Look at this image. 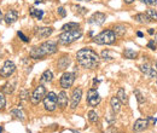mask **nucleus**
Here are the masks:
<instances>
[{"label":"nucleus","mask_w":157,"mask_h":133,"mask_svg":"<svg viewBox=\"0 0 157 133\" xmlns=\"http://www.w3.org/2000/svg\"><path fill=\"white\" fill-rule=\"evenodd\" d=\"M77 63L86 69H94L99 66V56L91 47H85L76 53Z\"/></svg>","instance_id":"f257e3e1"},{"label":"nucleus","mask_w":157,"mask_h":133,"mask_svg":"<svg viewBox=\"0 0 157 133\" xmlns=\"http://www.w3.org/2000/svg\"><path fill=\"white\" fill-rule=\"evenodd\" d=\"M57 52V44L55 41H45L39 46H34L29 52L33 59H42L44 57L48 56V55H53Z\"/></svg>","instance_id":"f03ea898"},{"label":"nucleus","mask_w":157,"mask_h":133,"mask_svg":"<svg viewBox=\"0 0 157 133\" xmlns=\"http://www.w3.org/2000/svg\"><path fill=\"white\" fill-rule=\"evenodd\" d=\"M82 36V31L80 28L74 29V31H64L62 34L58 35V44L61 45H70L74 41L79 40Z\"/></svg>","instance_id":"7ed1b4c3"},{"label":"nucleus","mask_w":157,"mask_h":133,"mask_svg":"<svg viewBox=\"0 0 157 133\" xmlns=\"http://www.w3.org/2000/svg\"><path fill=\"white\" fill-rule=\"evenodd\" d=\"M115 41H116V34L114 33L112 29L103 31L102 33L93 38V42H95L97 45H112Z\"/></svg>","instance_id":"20e7f679"},{"label":"nucleus","mask_w":157,"mask_h":133,"mask_svg":"<svg viewBox=\"0 0 157 133\" xmlns=\"http://www.w3.org/2000/svg\"><path fill=\"white\" fill-rule=\"evenodd\" d=\"M42 102H44L45 109H46L47 111L52 113V111H55L56 108H57V95H56L55 92H48V93H46V96L44 97Z\"/></svg>","instance_id":"39448f33"},{"label":"nucleus","mask_w":157,"mask_h":133,"mask_svg":"<svg viewBox=\"0 0 157 133\" xmlns=\"http://www.w3.org/2000/svg\"><path fill=\"white\" fill-rule=\"evenodd\" d=\"M46 96V88L44 85H39L31 93L30 96V102L33 105H37L40 102H42L44 97Z\"/></svg>","instance_id":"423d86ee"},{"label":"nucleus","mask_w":157,"mask_h":133,"mask_svg":"<svg viewBox=\"0 0 157 133\" xmlns=\"http://www.w3.org/2000/svg\"><path fill=\"white\" fill-rule=\"evenodd\" d=\"M15 71H16V64L12 61L7 59V61L4 62V64L0 69V76L4 77V79H9L10 76L13 75Z\"/></svg>","instance_id":"0eeeda50"},{"label":"nucleus","mask_w":157,"mask_h":133,"mask_svg":"<svg viewBox=\"0 0 157 133\" xmlns=\"http://www.w3.org/2000/svg\"><path fill=\"white\" fill-rule=\"evenodd\" d=\"M74 81H75V73L65 71V73H63L62 77L59 80V84H61V87L63 90H66V88H70L73 86Z\"/></svg>","instance_id":"6e6552de"},{"label":"nucleus","mask_w":157,"mask_h":133,"mask_svg":"<svg viewBox=\"0 0 157 133\" xmlns=\"http://www.w3.org/2000/svg\"><path fill=\"white\" fill-rule=\"evenodd\" d=\"M100 100H102V98H100L98 91L95 88H90L88 92H87V103H88V105L94 108L100 103Z\"/></svg>","instance_id":"1a4fd4ad"},{"label":"nucleus","mask_w":157,"mask_h":133,"mask_svg":"<svg viewBox=\"0 0 157 133\" xmlns=\"http://www.w3.org/2000/svg\"><path fill=\"white\" fill-rule=\"evenodd\" d=\"M105 20H106V15L105 13H103V12H94L93 15L88 18V23L92 24V26H98L99 27V26L104 24Z\"/></svg>","instance_id":"9d476101"},{"label":"nucleus","mask_w":157,"mask_h":133,"mask_svg":"<svg viewBox=\"0 0 157 133\" xmlns=\"http://www.w3.org/2000/svg\"><path fill=\"white\" fill-rule=\"evenodd\" d=\"M53 33V28L51 27H37L34 31V35L36 39H46Z\"/></svg>","instance_id":"9b49d317"},{"label":"nucleus","mask_w":157,"mask_h":133,"mask_svg":"<svg viewBox=\"0 0 157 133\" xmlns=\"http://www.w3.org/2000/svg\"><path fill=\"white\" fill-rule=\"evenodd\" d=\"M81 97H82V88H80V87L75 88L73 91V95H71V102H70V108L71 109H75L79 105Z\"/></svg>","instance_id":"f8f14e48"},{"label":"nucleus","mask_w":157,"mask_h":133,"mask_svg":"<svg viewBox=\"0 0 157 133\" xmlns=\"http://www.w3.org/2000/svg\"><path fill=\"white\" fill-rule=\"evenodd\" d=\"M18 20V11H16V10H13V9H11V10H9L7 12H6V15L4 16V21H5V23L6 24H13L16 21Z\"/></svg>","instance_id":"ddd939ff"},{"label":"nucleus","mask_w":157,"mask_h":133,"mask_svg":"<svg viewBox=\"0 0 157 133\" xmlns=\"http://www.w3.org/2000/svg\"><path fill=\"white\" fill-rule=\"evenodd\" d=\"M149 121L146 119H138L133 125V132H143L148 128Z\"/></svg>","instance_id":"4468645a"},{"label":"nucleus","mask_w":157,"mask_h":133,"mask_svg":"<svg viewBox=\"0 0 157 133\" xmlns=\"http://www.w3.org/2000/svg\"><path fill=\"white\" fill-rule=\"evenodd\" d=\"M70 63H71L70 57H69L68 55H64V56H62V57L58 59V63H57V69H58L59 71L65 70L68 66H70Z\"/></svg>","instance_id":"2eb2a0df"},{"label":"nucleus","mask_w":157,"mask_h":133,"mask_svg":"<svg viewBox=\"0 0 157 133\" xmlns=\"http://www.w3.org/2000/svg\"><path fill=\"white\" fill-rule=\"evenodd\" d=\"M57 105L61 108V109H64L68 106V95L65 93V91H61L57 96Z\"/></svg>","instance_id":"dca6fc26"},{"label":"nucleus","mask_w":157,"mask_h":133,"mask_svg":"<svg viewBox=\"0 0 157 133\" xmlns=\"http://www.w3.org/2000/svg\"><path fill=\"white\" fill-rule=\"evenodd\" d=\"M52 80H53V74H52V71H51L50 69L45 70V71L42 73L41 77H40V82H41V85H44V84H48V82H51Z\"/></svg>","instance_id":"f3484780"},{"label":"nucleus","mask_w":157,"mask_h":133,"mask_svg":"<svg viewBox=\"0 0 157 133\" xmlns=\"http://www.w3.org/2000/svg\"><path fill=\"white\" fill-rule=\"evenodd\" d=\"M134 20H135L138 23H140V24H148V23L152 22V21L150 20V17H149L146 13H137V15L134 16Z\"/></svg>","instance_id":"a211bd4d"},{"label":"nucleus","mask_w":157,"mask_h":133,"mask_svg":"<svg viewBox=\"0 0 157 133\" xmlns=\"http://www.w3.org/2000/svg\"><path fill=\"white\" fill-rule=\"evenodd\" d=\"M121 102L119 100V98L115 96V97H112L111 99H110V105H111V109H112V111L116 114V113H119L120 110H121Z\"/></svg>","instance_id":"6ab92c4d"},{"label":"nucleus","mask_w":157,"mask_h":133,"mask_svg":"<svg viewBox=\"0 0 157 133\" xmlns=\"http://www.w3.org/2000/svg\"><path fill=\"white\" fill-rule=\"evenodd\" d=\"M29 15L33 18H36V20H42L44 17V11L42 10H37L35 7H29Z\"/></svg>","instance_id":"aec40b11"},{"label":"nucleus","mask_w":157,"mask_h":133,"mask_svg":"<svg viewBox=\"0 0 157 133\" xmlns=\"http://www.w3.org/2000/svg\"><path fill=\"white\" fill-rule=\"evenodd\" d=\"M16 84H17V80H15L12 84H6L4 87H2V93H5V95H12L13 93V91H15V88H16Z\"/></svg>","instance_id":"412c9836"},{"label":"nucleus","mask_w":157,"mask_h":133,"mask_svg":"<svg viewBox=\"0 0 157 133\" xmlns=\"http://www.w3.org/2000/svg\"><path fill=\"white\" fill-rule=\"evenodd\" d=\"M123 56L127 59H137L138 58V52L132 50V49H125L123 51Z\"/></svg>","instance_id":"4be33fe9"},{"label":"nucleus","mask_w":157,"mask_h":133,"mask_svg":"<svg viewBox=\"0 0 157 133\" xmlns=\"http://www.w3.org/2000/svg\"><path fill=\"white\" fill-rule=\"evenodd\" d=\"M127 32V28H126V26L123 24H116L115 27H114V33L116 34V36L119 35V36H123Z\"/></svg>","instance_id":"5701e85b"},{"label":"nucleus","mask_w":157,"mask_h":133,"mask_svg":"<svg viewBox=\"0 0 157 133\" xmlns=\"http://www.w3.org/2000/svg\"><path fill=\"white\" fill-rule=\"evenodd\" d=\"M11 115H13L16 119H18V120H21V121H24V114H23V111L21 110V108H16V109H12L11 111Z\"/></svg>","instance_id":"b1692460"},{"label":"nucleus","mask_w":157,"mask_h":133,"mask_svg":"<svg viewBox=\"0 0 157 133\" xmlns=\"http://www.w3.org/2000/svg\"><path fill=\"white\" fill-rule=\"evenodd\" d=\"M77 28H80V24L79 23H76V22H69V23H66V24H64L62 27V31H74V29H77Z\"/></svg>","instance_id":"393cba45"},{"label":"nucleus","mask_w":157,"mask_h":133,"mask_svg":"<svg viewBox=\"0 0 157 133\" xmlns=\"http://www.w3.org/2000/svg\"><path fill=\"white\" fill-rule=\"evenodd\" d=\"M117 98H119V100L122 103V104H126L127 103V95H126V91L125 88H120L119 91H117V96H116Z\"/></svg>","instance_id":"a878e982"},{"label":"nucleus","mask_w":157,"mask_h":133,"mask_svg":"<svg viewBox=\"0 0 157 133\" xmlns=\"http://www.w3.org/2000/svg\"><path fill=\"white\" fill-rule=\"evenodd\" d=\"M71 7L75 10V12H76L77 15H86L87 11H88L86 7H82V6H79V5H73Z\"/></svg>","instance_id":"bb28decb"},{"label":"nucleus","mask_w":157,"mask_h":133,"mask_svg":"<svg viewBox=\"0 0 157 133\" xmlns=\"http://www.w3.org/2000/svg\"><path fill=\"white\" fill-rule=\"evenodd\" d=\"M87 117H88V120H90L91 122H97V121H98V114H97L94 110H90V111L87 113Z\"/></svg>","instance_id":"cd10ccee"},{"label":"nucleus","mask_w":157,"mask_h":133,"mask_svg":"<svg viewBox=\"0 0 157 133\" xmlns=\"http://www.w3.org/2000/svg\"><path fill=\"white\" fill-rule=\"evenodd\" d=\"M29 96H30V93H29V90H27V88H23V90L20 92V99L21 100L29 99Z\"/></svg>","instance_id":"c85d7f7f"},{"label":"nucleus","mask_w":157,"mask_h":133,"mask_svg":"<svg viewBox=\"0 0 157 133\" xmlns=\"http://www.w3.org/2000/svg\"><path fill=\"white\" fill-rule=\"evenodd\" d=\"M134 95H135V97H137V100L139 102V104H143L144 102H145V97L143 96V93L137 88V90H134Z\"/></svg>","instance_id":"c756f323"},{"label":"nucleus","mask_w":157,"mask_h":133,"mask_svg":"<svg viewBox=\"0 0 157 133\" xmlns=\"http://www.w3.org/2000/svg\"><path fill=\"white\" fill-rule=\"evenodd\" d=\"M146 15L150 17L151 21H157V12L154 9H148L146 10Z\"/></svg>","instance_id":"7c9ffc66"},{"label":"nucleus","mask_w":157,"mask_h":133,"mask_svg":"<svg viewBox=\"0 0 157 133\" xmlns=\"http://www.w3.org/2000/svg\"><path fill=\"white\" fill-rule=\"evenodd\" d=\"M139 68H140V71H141L143 74L148 75V76H149V74H150V71H151V69H152V68H150V66H149L148 63H145V64H141V66H139Z\"/></svg>","instance_id":"2f4dec72"},{"label":"nucleus","mask_w":157,"mask_h":133,"mask_svg":"<svg viewBox=\"0 0 157 133\" xmlns=\"http://www.w3.org/2000/svg\"><path fill=\"white\" fill-rule=\"evenodd\" d=\"M102 57H103L105 61H106V59H108V61L114 59V57H111V56H110V51H109V50H104V51L102 52Z\"/></svg>","instance_id":"473e14b6"},{"label":"nucleus","mask_w":157,"mask_h":133,"mask_svg":"<svg viewBox=\"0 0 157 133\" xmlns=\"http://www.w3.org/2000/svg\"><path fill=\"white\" fill-rule=\"evenodd\" d=\"M17 36H18L23 42H29V41H30V39H29L28 36H26V35L23 34V32H17Z\"/></svg>","instance_id":"72a5a7b5"},{"label":"nucleus","mask_w":157,"mask_h":133,"mask_svg":"<svg viewBox=\"0 0 157 133\" xmlns=\"http://www.w3.org/2000/svg\"><path fill=\"white\" fill-rule=\"evenodd\" d=\"M5 105H6V99L4 97V93L0 92V110H4L5 109Z\"/></svg>","instance_id":"f704fd0d"},{"label":"nucleus","mask_w":157,"mask_h":133,"mask_svg":"<svg viewBox=\"0 0 157 133\" xmlns=\"http://www.w3.org/2000/svg\"><path fill=\"white\" fill-rule=\"evenodd\" d=\"M57 12H58V15H59L62 18H64V17L66 16V11H65V9H64L63 6H59V7L57 9Z\"/></svg>","instance_id":"c9c22d12"},{"label":"nucleus","mask_w":157,"mask_h":133,"mask_svg":"<svg viewBox=\"0 0 157 133\" xmlns=\"http://www.w3.org/2000/svg\"><path fill=\"white\" fill-rule=\"evenodd\" d=\"M148 47H149L150 50H154V51L157 49V44L155 42V40H154V39H152V40H150V41L148 42Z\"/></svg>","instance_id":"e433bc0d"},{"label":"nucleus","mask_w":157,"mask_h":133,"mask_svg":"<svg viewBox=\"0 0 157 133\" xmlns=\"http://www.w3.org/2000/svg\"><path fill=\"white\" fill-rule=\"evenodd\" d=\"M149 76H150L151 79H155V77H157V70L155 69V68H152V69H151V71H150Z\"/></svg>","instance_id":"4c0bfd02"},{"label":"nucleus","mask_w":157,"mask_h":133,"mask_svg":"<svg viewBox=\"0 0 157 133\" xmlns=\"http://www.w3.org/2000/svg\"><path fill=\"white\" fill-rule=\"evenodd\" d=\"M146 120H148V121H150V122H151V124H154V125H155V124L157 122L156 119H154V117H151V116H149V117H148Z\"/></svg>","instance_id":"58836bf2"},{"label":"nucleus","mask_w":157,"mask_h":133,"mask_svg":"<svg viewBox=\"0 0 157 133\" xmlns=\"http://www.w3.org/2000/svg\"><path fill=\"white\" fill-rule=\"evenodd\" d=\"M148 34H149V35H154V34H155V29H154V28H150V29L148 31Z\"/></svg>","instance_id":"ea45409f"},{"label":"nucleus","mask_w":157,"mask_h":133,"mask_svg":"<svg viewBox=\"0 0 157 133\" xmlns=\"http://www.w3.org/2000/svg\"><path fill=\"white\" fill-rule=\"evenodd\" d=\"M149 5H157V0H149Z\"/></svg>","instance_id":"a19ab883"},{"label":"nucleus","mask_w":157,"mask_h":133,"mask_svg":"<svg viewBox=\"0 0 157 133\" xmlns=\"http://www.w3.org/2000/svg\"><path fill=\"white\" fill-rule=\"evenodd\" d=\"M123 1H125L126 4H128V5H129V4H132V2H134L135 0H123Z\"/></svg>","instance_id":"79ce46f5"},{"label":"nucleus","mask_w":157,"mask_h":133,"mask_svg":"<svg viewBox=\"0 0 157 133\" xmlns=\"http://www.w3.org/2000/svg\"><path fill=\"white\" fill-rule=\"evenodd\" d=\"M45 2V0H35V4H42Z\"/></svg>","instance_id":"37998d69"},{"label":"nucleus","mask_w":157,"mask_h":133,"mask_svg":"<svg viewBox=\"0 0 157 133\" xmlns=\"http://www.w3.org/2000/svg\"><path fill=\"white\" fill-rule=\"evenodd\" d=\"M2 20H4V15H2V11L0 10V22H1Z\"/></svg>","instance_id":"c03bdc74"},{"label":"nucleus","mask_w":157,"mask_h":133,"mask_svg":"<svg viewBox=\"0 0 157 133\" xmlns=\"http://www.w3.org/2000/svg\"><path fill=\"white\" fill-rule=\"evenodd\" d=\"M137 35H138L139 38H143V36H144V34L141 33V32H137Z\"/></svg>","instance_id":"a18cd8bd"},{"label":"nucleus","mask_w":157,"mask_h":133,"mask_svg":"<svg viewBox=\"0 0 157 133\" xmlns=\"http://www.w3.org/2000/svg\"><path fill=\"white\" fill-rule=\"evenodd\" d=\"M143 4H145V5H149V0H140Z\"/></svg>","instance_id":"49530a36"},{"label":"nucleus","mask_w":157,"mask_h":133,"mask_svg":"<svg viewBox=\"0 0 157 133\" xmlns=\"http://www.w3.org/2000/svg\"><path fill=\"white\" fill-rule=\"evenodd\" d=\"M99 82H100V81H99V80H97V79H94V80H93L94 85H95V84H99Z\"/></svg>","instance_id":"de8ad7c7"},{"label":"nucleus","mask_w":157,"mask_h":133,"mask_svg":"<svg viewBox=\"0 0 157 133\" xmlns=\"http://www.w3.org/2000/svg\"><path fill=\"white\" fill-rule=\"evenodd\" d=\"M154 40H155V42L157 44V34H155V39H154Z\"/></svg>","instance_id":"09e8293b"},{"label":"nucleus","mask_w":157,"mask_h":133,"mask_svg":"<svg viewBox=\"0 0 157 133\" xmlns=\"http://www.w3.org/2000/svg\"><path fill=\"white\" fill-rule=\"evenodd\" d=\"M2 131H4V128H2V126H0V133H2Z\"/></svg>","instance_id":"8fccbe9b"},{"label":"nucleus","mask_w":157,"mask_h":133,"mask_svg":"<svg viewBox=\"0 0 157 133\" xmlns=\"http://www.w3.org/2000/svg\"><path fill=\"white\" fill-rule=\"evenodd\" d=\"M77 1H91V0H77Z\"/></svg>","instance_id":"3c124183"},{"label":"nucleus","mask_w":157,"mask_h":133,"mask_svg":"<svg viewBox=\"0 0 157 133\" xmlns=\"http://www.w3.org/2000/svg\"><path fill=\"white\" fill-rule=\"evenodd\" d=\"M73 133H80V132H77V131H73Z\"/></svg>","instance_id":"603ef678"},{"label":"nucleus","mask_w":157,"mask_h":133,"mask_svg":"<svg viewBox=\"0 0 157 133\" xmlns=\"http://www.w3.org/2000/svg\"><path fill=\"white\" fill-rule=\"evenodd\" d=\"M155 66H156V70H157V63H156V64H155Z\"/></svg>","instance_id":"864d4df0"}]
</instances>
